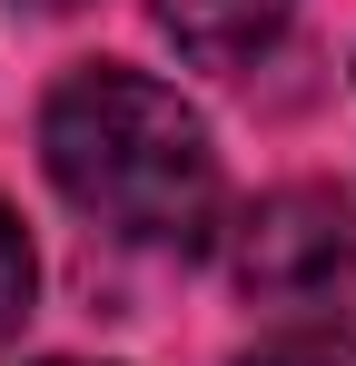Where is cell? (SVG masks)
Here are the masks:
<instances>
[{
  "label": "cell",
  "instance_id": "obj_1",
  "mask_svg": "<svg viewBox=\"0 0 356 366\" xmlns=\"http://www.w3.org/2000/svg\"><path fill=\"white\" fill-rule=\"evenodd\" d=\"M40 159L50 188L129 247L159 257H198L218 238V149L208 119L149 69H69L40 109Z\"/></svg>",
  "mask_w": 356,
  "mask_h": 366
},
{
  "label": "cell",
  "instance_id": "obj_7",
  "mask_svg": "<svg viewBox=\"0 0 356 366\" xmlns=\"http://www.w3.org/2000/svg\"><path fill=\"white\" fill-rule=\"evenodd\" d=\"M59 366H69V357H59Z\"/></svg>",
  "mask_w": 356,
  "mask_h": 366
},
{
  "label": "cell",
  "instance_id": "obj_5",
  "mask_svg": "<svg viewBox=\"0 0 356 366\" xmlns=\"http://www.w3.org/2000/svg\"><path fill=\"white\" fill-rule=\"evenodd\" d=\"M247 366H356L347 337H277V347H257Z\"/></svg>",
  "mask_w": 356,
  "mask_h": 366
},
{
  "label": "cell",
  "instance_id": "obj_4",
  "mask_svg": "<svg viewBox=\"0 0 356 366\" xmlns=\"http://www.w3.org/2000/svg\"><path fill=\"white\" fill-rule=\"evenodd\" d=\"M30 277H40V267H30V238H20V218L0 208V347H10L20 317H30Z\"/></svg>",
  "mask_w": 356,
  "mask_h": 366
},
{
  "label": "cell",
  "instance_id": "obj_3",
  "mask_svg": "<svg viewBox=\"0 0 356 366\" xmlns=\"http://www.w3.org/2000/svg\"><path fill=\"white\" fill-rule=\"evenodd\" d=\"M149 10L178 40V60H198V69H247L297 20V0H149Z\"/></svg>",
  "mask_w": 356,
  "mask_h": 366
},
{
  "label": "cell",
  "instance_id": "obj_2",
  "mask_svg": "<svg viewBox=\"0 0 356 366\" xmlns=\"http://www.w3.org/2000/svg\"><path fill=\"white\" fill-rule=\"evenodd\" d=\"M237 287L287 317H327L356 297V218L327 188H277L237 228Z\"/></svg>",
  "mask_w": 356,
  "mask_h": 366
},
{
  "label": "cell",
  "instance_id": "obj_6",
  "mask_svg": "<svg viewBox=\"0 0 356 366\" xmlns=\"http://www.w3.org/2000/svg\"><path fill=\"white\" fill-rule=\"evenodd\" d=\"M20 10H40V20H59V10H79V0H20Z\"/></svg>",
  "mask_w": 356,
  "mask_h": 366
}]
</instances>
